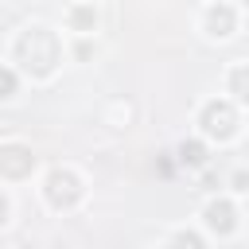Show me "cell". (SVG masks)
<instances>
[{
  "label": "cell",
  "mask_w": 249,
  "mask_h": 249,
  "mask_svg": "<svg viewBox=\"0 0 249 249\" xmlns=\"http://www.w3.org/2000/svg\"><path fill=\"white\" fill-rule=\"evenodd\" d=\"M19 58H23L35 74H47V70L58 62V43H54V35L43 31V27H31V31L19 39Z\"/></svg>",
  "instance_id": "cell-1"
},
{
  "label": "cell",
  "mask_w": 249,
  "mask_h": 249,
  "mask_svg": "<svg viewBox=\"0 0 249 249\" xmlns=\"http://www.w3.org/2000/svg\"><path fill=\"white\" fill-rule=\"evenodd\" d=\"M202 128H206L210 136H230V132H233V109L222 105V101H210V105L202 109Z\"/></svg>",
  "instance_id": "cell-2"
},
{
  "label": "cell",
  "mask_w": 249,
  "mask_h": 249,
  "mask_svg": "<svg viewBox=\"0 0 249 249\" xmlns=\"http://www.w3.org/2000/svg\"><path fill=\"white\" fill-rule=\"evenodd\" d=\"M47 198H51L54 206H70V202L78 198V179H74L70 171H51V179H47Z\"/></svg>",
  "instance_id": "cell-3"
},
{
  "label": "cell",
  "mask_w": 249,
  "mask_h": 249,
  "mask_svg": "<svg viewBox=\"0 0 249 249\" xmlns=\"http://www.w3.org/2000/svg\"><path fill=\"white\" fill-rule=\"evenodd\" d=\"M0 167H4L8 175H23V171L31 167V156H27V148H19V144H8V148L0 152Z\"/></svg>",
  "instance_id": "cell-4"
},
{
  "label": "cell",
  "mask_w": 249,
  "mask_h": 249,
  "mask_svg": "<svg viewBox=\"0 0 249 249\" xmlns=\"http://www.w3.org/2000/svg\"><path fill=\"white\" fill-rule=\"evenodd\" d=\"M206 222H210L218 233L233 230V206H230V202H214V206H206Z\"/></svg>",
  "instance_id": "cell-5"
},
{
  "label": "cell",
  "mask_w": 249,
  "mask_h": 249,
  "mask_svg": "<svg viewBox=\"0 0 249 249\" xmlns=\"http://www.w3.org/2000/svg\"><path fill=\"white\" fill-rule=\"evenodd\" d=\"M206 27H210V35H230V27H233V12L222 4V8H210L206 12Z\"/></svg>",
  "instance_id": "cell-6"
},
{
  "label": "cell",
  "mask_w": 249,
  "mask_h": 249,
  "mask_svg": "<svg viewBox=\"0 0 249 249\" xmlns=\"http://www.w3.org/2000/svg\"><path fill=\"white\" fill-rule=\"evenodd\" d=\"M230 86H233V93H237L241 101H249V66H237V70L230 74Z\"/></svg>",
  "instance_id": "cell-7"
},
{
  "label": "cell",
  "mask_w": 249,
  "mask_h": 249,
  "mask_svg": "<svg viewBox=\"0 0 249 249\" xmlns=\"http://www.w3.org/2000/svg\"><path fill=\"white\" fill-rule=\"evenodd\" d=\"M179 152H183V163H202V160H206V156H202V144H195V140L183 144Z\"/></svg>",
  "instance_id": "cell-8"
},
{
  "label": "cell",
  "mask_w": 249,
  "mask_h": 249,
  "mask_svg": "<svg viewBox=\"0 0 249 249\" xmlns=\"http://www.w3.org/2000/svg\"><path fill=\"white\" fill-rule=\"evenodd\" d=\"M171 245H175V249H202V241H198L195 233H175Z\"/></svg>",
  "instance_id": "cell-9"
},
{
  "label": "cell",
  "mask_w": 249,
  "mask_h": 249,
  "mask_svg": "<svg viewBox=\"0 0 249 249\" xmlns=\"http://www.w3.org/2000/svg\"><path fill=\"white\" fill-rule=\"evenodd\" d=\"M12 89H16V78H12L8 70H0V97H8Z\"/></svg>",
  "instance_id": "cell-10"
},
{
  "label": "cell",
  "mask_w": 249,
  "mask_h": 249,
  "mask_svg": "<svg viewBox=\"0 0 249 249\" xmlns=\"http://www.w3.org/2000/svg\"><path fill=\"white\" fill-rule=\"evenodd\" d=\"M4 214H8V202H4V195H0V222H4Z\"/></svg>",
  "instance_id": "cell-11"
}]
</instances>
